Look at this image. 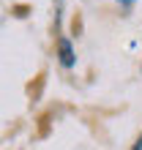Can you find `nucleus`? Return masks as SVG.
Here are the masks:
<instances>
[{
  "instance_id": "nucleus-1",
  "label": "nucleus",
  "mask_w": 142,
  "mask_h": 150,
  "mask_svg": "<svg viewBox=\"0 0 142 150\" xmlns=\"http://www.w3.org/2000/svg\"><path fill=\"white\" fill-rule=\"evenodd\" d=\"M58 55H60V63H63L66 68L74 66V49H71V41L68 38H60L58 41Z\"/></svg>"
},
{
  "instance_id": "nucleus-2",
  "label": "nucleus",
  "mask_w": 142,
  "mask_h": 150,
  "mask_svg": "<svg viewBox=\"0 0 142 150\" xmlns=\"http://www.w3.org/2000/svg\"><path fill=\"white\" fill-rule=\"evenodd\" d=\"M131 150H142V134L137 137V142H134V147H131Z\"/></svg>"
}]
</instances>
